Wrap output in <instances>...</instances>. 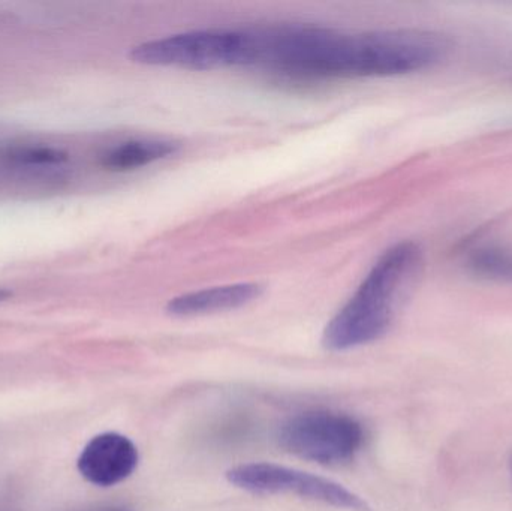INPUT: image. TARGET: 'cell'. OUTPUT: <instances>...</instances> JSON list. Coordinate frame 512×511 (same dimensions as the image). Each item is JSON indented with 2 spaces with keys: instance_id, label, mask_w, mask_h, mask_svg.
Wrapping results in <instances>:
<instances>
[{
  "instance_id": "9c48e42d",
  "label": "cell",
  "mask_w": 512,
  "mask_h": 511,
  "mask_svg": "<svg viewBox=\"0 0 512 511\" xmlns=\"http://www.w3.org/2000/svg\"><path fill=\"white\" fill-rule=\"evenodd\" d=\"M465 264L480 278L512 284V251L505 246H475L466 252Z\"/></svg>"
},
{
  "instance_id": "277c9868",
  "label": "cell",
  "mask_w": 512,
  "mask_h": 511,
  "mask_svg": "<svg viewBox=\"0 0 512 511\" xmlns=\"http://www.w3.org/2000/svg\"><path fill=\"white\" fill-rule=\"evenodd\" d=\"M279 443L286 452L304 461L339 465L360 452L364 431L354 417L312 411L289 419L280 429Z\"/></svg>"
},
{
  "instance_id": "8fae6325",
  "label": "cell",
  "mask_w": 512,
  "mask_h": 511,
  "mask_svg": "<svg viewBox=\"0 0 512 511\" xmlns=\"http://www.w3.org/2000/svg\"><path fill=\"white\" fill-rule=\"evenodd\" d=\"M9 296H11V293H9L8 290H2V288H0V302L8 299Z\"/></svg>"
},
{
  "instance_id": "5b68a950",
  "label": "cell",
  "mask_w": 512,
  "mask_h": 511,
  "mask_svg": "<svg viewBox=\"0 0 512 511\" xmlns=\"http://www.w3.org/2000/svg\"><path fill=\"white\" fill-rule=\"evenodd\" d=\"M228 483L252 494H294L349 511H370L369 504L339 483L282 465L256 462L227 471Z\"/></svg>"
},
{
  "instance_id": "ba28073f",
  "label": "cell",
  "mask_w": 512,
  "mask_h": 511,
  "mask_svg": "<svg viewBox=\"0 0 512 511\" xmlns=\"http://www.w3.org/2000/svg\"><path fill=\"white\" fill-rule=\"evenodd\" d=\"M177 146L164 140L126 141L102 156V167L110 171H129L144 167L176 152Z\"/></svg>"
},
{
  "instance_id": "30bf717a",
  "label": "cell",
  "mask_w": 512,
  "mask_h": 511,
  "mask_svg": "<svg viewBox=\"0 0 512 511\" xmlns=\"http://www.w3.org/2000/svg\"><path fill=\"white\" fill-rule=\"evenodd\" d=\"M6 164L15 167H54L68 161V153L50 146H14L0 152Z\"/></svg>"
},
{
  "instance_id": "3957f363",
  "label": "cell",
  "mask_w": 512,
  "mask_h": 511,
  "mask_svg": "<svg viewBox=\"0 0 512 511\" xmlns=\"http://www.w3.org/2000/svg\"><path fill=\"white\" fill-rule=\"evenodd\" d=\"M131 57L143 65L186 69L255 65V35L245 30H195L144 42Z\"/></svg>"
},
{
  "instance_id": "52a82bcc",
  "label": "cell",
  "mask_w": 512,
  "mask_h": 511,
  "mask_svg": "<svg viewBox=\"0 0 512 511\" xmlns=\"http://www.w3.org/2000/svg\"><path fill=\"white\" fill-rule=\"evenodd\" d=\"M261 294V285L254 282L207 288L176 297L168 303L167 312L174 317H195L231 311L254 302Z\"/></svg>"
},
{
  "instance_id": "8992f818",
  "label": "cell",
  "mask_w": 512,
  "mask_h": 511,
  "mask_svg": "<svg viewBox=\"0 0 512 511\" xmlns=\"http://www.w3.org/2000/svg\"><path fill=\"white\" fill-rule=\"evenodd\" d=\"M138 461V449L128 437L107 432L89 441L77 467L87 482L99 488H111L125 482L137 470Z\"/></svg>"
},
{
  "instance_id": "4fadbf2b",
  "label": "cell",
  "mask_w": 512,
  "mask_h": 511,
  "mask_svg": "<svg viewBox=\"0 0 512 511\" xmlns=\"http://www.w3.org/2000/svg\"><path fill=\"white\" fill-rule=\"evenodd\" d=\"M512 465V464H511Z\"/></svg>"
},
{
  "instance_id": "7a4b0ae2",
  "label": "cell",
  "mask_w": 512,
  "mask_h": 511,
  "mask_svg": "<svg viewBox=\"0 0 512 511\" xmlns=\"http://www.w3.org/2000/svg\"><path fill=\"white\" fill-rule=\"evenodd\" d=\"M423 264V252L414 242L391 246L373 264L354 296L334 315L322 333L330 351H348L381 339L390 329L397 305Z\"/></svg>"
},
{
  "instance_id": "6da1fadb",
  "label": "cell",
  "mask_w": 512,
  "mask_h": 511,
  "mask_svg": "<svg viewBox=\"0 0 512 511\" xmlns=\"http://www.w3.org/2000/svg\"><path fill=\"white\" fill-rule=\"evenodd\" d=\"M447 39L423 30L349 36L315 27H283L268 68L300 78L385 77L423 71L448 53Z\"/></svg>"
},
{
  "instance_id": "7c38bea8",
  "label": "cell",
  "mask_w": 512,
  "mask_h": 511,
  "mask_svg": "<svg viewBox=\"0 0 512 511\" xmlns=\"http://www.w3.org/2000/svg\"><path fill=\"white\" fill-rule=\"evenodd\" d=\"M104 511H132V510L125 509V507H116V509H108V510H104Z\"/></svg>"
}]
</instances>
